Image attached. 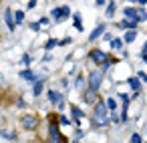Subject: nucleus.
<instances>
[{"label": "nucleus", "instance_id": "f257e3e1", "mask_svg": "<svg viewBox=\"0 0 147 143\" xmlns=\"http://www.w3.org/2000/svg\"><path fill=\"white\" fill-rule=\"evenodd\" d=\"M49 143H67L59 129V115H49Z\"/></svg>", "mask_w": 147, "mask_h": 143}, {"label": "nucleus", "instance_id": "f03ea898", "mask_svg": "<svg viewBox=\"0 0 147 143\" xmlns=\"http://www.w3.org/2000/svg\"><path fill=\"white\" fill-rule=\"evenodd\" d=\"M93 123H95V125H105V123H107V105H105L103 101H97V103H95Z\"/></svg>", "mask_w": 147, "mask_h": 143}, {"label": "nucleus", "instance_id": "7ed1b4c3", "mask_svg": "<svg viewBox=\"0 0 147 143\" xmlns=\"http://www.w3.org/2000/svg\"><path fill=\"white\" fill-rule=\"evenodd\" d=\"M38 125H40V119L36 115H22L20 117V127L26 131H34V129H38Z\"/></svg>", "mask_w": 147, "mask_h": 143}, {"label": "nucleus", "instance_id": "20e7f679", "mask_svg": "<svg viewBox=\"0 0 147 143\" xmlns=\"http://www.w3.org/2000/svg\"><path fill=\"white\" fill-rule=\"evenodd\" d=\"M103 71L101 69H97V71H93L91 75H89V89H95V91H99L101 89V83H103Z\"/></svg>", "mask_w": 147, "mask_h": 143}, {"label": "nucleus", "instance_id": "39448f33", "mask_svg": "<svg viewBox=\"0 0 147 143\" xmlns=\"http://www.w3.org/2000/svg\"><path fill=\"white\" fill-rule=\"evenodd\" d=\"M67 16H71V8H69V6H57V8H53V18H55L57 22L65 20Z\"/></svg>", "mask_w": 147, "mask_h": 143}, {"label": "nucleus", "instance_id": "423d86ee", "mask_svg": "<svg viewBox=\"0 0 147 143\" xmlns=\"http://www.w3.org/2000/svg\"><path fill=\"white\" fill-rule=\"evenodd\" d=\"M83 101L87 103V105H95L99 99H97V91L95 89H87V91H83Z\"/></svg>", "mask_w": 147, "mask_h": 143}, {"label": "nucleus", "instance_id": "0eeeda50", "mask_svg": "<svg viewBox=\"0 0 147 143\" xmlns=\"http://www.w3.org/2000/svg\"><path fill=\"white\" fill-rule=\"evenodd\" d=\"M89 59H91L93 63H97V65H101L103 61H107V53H103V51H99V49H95V51H91V55H89Z\"/></svg>", "mask_w": 147, "mask_h": 143}, {"label": "nucleus", "instance_id": "6e6552de", "mask_svg": "<svg viewBox=\"0 0 147 143\" xmlns=\"http://www.w3.org/2000/svg\"><path fill=\"white\" fill-rule=\"evenodd\" d=\"M4 20H6V26H8V30H14V16H12V10L10 8H6L4 10Z\"/></svg>", "mask_w": 147, "mask_h": 143}, {"label": "nucleus", "instance_id": "1a4fd4ad", "mask_svg": "<svg viewBox=\"0 0 147 143\" xmlns=\"http://www.w3.org/2000/svg\"><path fill=\"white\" fill-rule=\"evenodd\" d=\"M105 28H107V26H105V24L101 22V24H99V26H97V28H95V30H93V32L89 34V40H99V36H103Z\"/></svg>", "mask_w": 147, "mask_h": 143}, {"label": "nucleus", "instance_id": "9d476101", "mask_svg": "<svg viewBox=\"0 0 147 143\" xmlns=\"http://www.w3.org/2000/svg\"><path fill=\"white\" fill-rule=\"evenodd\" d=\"M20 79H24V81H30V83H34L38 77H36V73L34 71H30V69H24V71H20Z\"/></svg>", "mask_w": 147, "mask_h": 143}, {"label": "nucleus", "instance_id": "9b49d317", "mask_svg": "<svg viewBox=\"0 0 147 143\" xmlns=\"http://www.w3.org/2000/svg\"><path fill=\"white\" fill-rule=\"evenodd\" d=\"M42 87H45V79L38 77V79L32 83V93H34V97H38V95L42 93Z\"/></svg>", "mask_w": 147, "mask_h": 143}, {"label": "nucleus", "instance_id": "f8f14e48", "mask_svg": "<svg viewBox=\"0 0 147 143\" xmlns=\"http://www.w3.org/2000/svg\"><path fill=\"white\" fill-rule=\"evenodd\" d=\"M137 20H133V18H125V20H121V22H117V26L119 28H137Z\"/></svg>", "mask_w": 147, "mask_h": 143}, {"label": "nucleus", "instance_id": "ddd939ff", "mask_svg": "<svg viewBox=\"0 0 147 143\" xmlns=\"http://www.w3.org/2000/svg\"><path fill=\"white\" fill-rule=\"evenodd\" d=\"M49 101L53 103V105H57V103H61V101H65V97L59 93V91H49Z\"/></svg>", "mask_w": 147, "mask_h": 143}, {"label": "nucleus", "instance_id": "4468645a", "mask_svg": "<svg viewBox=\"0 0 147 143\" xmlns=\"http://www.w3.org/2000/svg\"><path fill=\"white\" fill-rule=\"evenodd\" d=\"M135 38H137V30H135V28H127V32H125V36H123V40L129 45V42H133Z\"/></svg>", "mask_w": 147, "mask_h": 143}, {"label": "nucleus", "instance_id": "2eb2a0df", "mask_svg": "<svg viewBox=\"0 0 147 143\" xmlns=\"http://www.w3.org/2000/svg\"><path fill=\"white\" fill-rule=\"evenodd\" d=\"M71 115H73V119H75V121H79V119H83V117H85V113H83L79 107H75V105H71Z\"/></svg>", "mask_w": 147, "mask_h": 143}, {"label": "nucleus", "instance_id": "dca6fc26", "mask_svg": "<svg viewBox=\"0 0 147 143\" xmlns=\"http://www.w3.org/2000/svg\"><path fill=\"white\" fill-rule=\"evenodd\" d=\"M129 87H131L133 91H139V89H141V81H139V77H131V79H129Z\"/></svg>", "mask_w": 147, "mask_h": 143}, {"label": "nucleus", "instance_id": "f3484780", "mask_svg": "<svg viewBox=\"0 0 147 143\" xmlns=\"http://www.w3.org/2000/svg\"><path fill=\"white\" fill-rule=\"evenodd\" d=\"M12 16H14V24H22L24 22V12L22 10H16Z\"/></svg>", "mask_w": 147, "mask_h": 143}, {"label": "nucleus", "instance_id": "a211bd4d", "mask_svg": "<svg viewBox=\"0 0 147 143\" xmlns=\"http://www.w3.org/2000/svg\"><path fill=\"white\" fill-rule=\"evenodd\" d=\"M123 12H125V16H127V18H133V20H137V8H125Z\"/></svg>", "mask_w": 147, "mask_h": 143}, {"label": "nucleus", "instance_id": "6ab92c4d", "mask_svg": "<svg viewBox=\"0 0 147 143\" xmlns=\"http://www.w3.org/2000/svg\"><path fill=\"white\" fill-rule=\"evenodd\" d=\"M73 18H75V28H77V30H83V22H81V14H79V12H75V14H73Z\"/></svg>", "mask_w": 147, "mask_h": 143}, {"label": "nucleus", "instance_id": "aec40b11", "mask_svg": "<svg viewBox=\"0 0 147 143\" xmlns=\"http://www.w3.org/2000/svg\"><path fill=\"white\" fill-rule=\"evenodd\" d=\"M75 87H77L79 91H85V79H83V75H79V77H77V81H75Z\"/></svg>", "mask_w": 147, "mask_h": 143}, {"label": "nucleus", "instance_id": "412c9836", "mask_svg": "<svg viewBox=\"0 0 147 143\" xmlns=\"http://www.w3.org/2000/svg\"><path fill=\"white\" fill-rule=\"evenodd\" d=\"M0 137H4V139H10V141H12V139H16V133H12V131H4V129H2V131H0Z\"/></svg>", "mask_w": 147, "mask_h": 143}, {"label": "nucleus", "instance_id": "4be33fe9", "mask_svg": "<svg viewBox=\"0 0 147 143\" xmlns=\"http://www.w3.org/2000/svg\"><path fill=\"white\" fill-rule=\"evenodd\" d=\"M141 20H147V10H143V8L137 10V22H141Z\"/></svg>", "mask_w": 147, "mask_h": 143}, {"label": "nucleus", "instance_id": "5701e85b", "mask_svg": "<svg viewBox=\"0 0 147 143\" xmlns=\"http://www.w3.org/2000/svg\"><path fill=\"white\" fill-rule=\"evenodd\" d=\"M59 45V40H55V38H51V40H47V45H45V51H51V49H55Z\"/></svg>", "mask_w": 147, "mask_h": 143}, {"label": "nucleus", "instance_id": "b1692460", "mask_svg": "<svg viewBox=\"0 0 147 143\" xmlns=\"http://www.w3.org/2000/svg\"><path fill=\"white\" fill-rule=\"evenodd\" d=\"M111 47H113V49H117V51H119V49H121V47H123V40H119V38H111Z\"/></svg>", "mask_w": 147, "mask_h": 143}, {"label": "nucleus", "instance_id": "393cba45", "mask_svg": "<svg viewBox=\"0 0 147 143\" xmlns=\"http://www.w3.org/2000/svg\"><path fill=\"white\" fill-rule=\"evenodd\" d=\"M105 105H107V109H109V111H115L117 101H115V99H107V103H105Z\"/></svg>", "mask_w": 147, "mask_h": 143}, {"label": "nucleus", "instance_id": "a878e982", "mask_svg": "<svg viewBox=\"0 0 147 143\" xmlns=\"http://www.w3.org/2000/svg\"><path fill=\"white\" fill-rule=\"evenodd\" d=\"M115 6H117V2H111V4H109V8H107V16H109V18L115 14Z\"/></svg>", "mask_w": 147, "mask_h": 143}, {"label": "nucleus", "instance_id": "bb28decb", "mask_svg": "<svg viewBox=\"0 0 147 143\" xmlns=\"http://www.w3.org/2000/svg\"><path fill=\"white\" fill-rule=\"evenodd\" d=\"M59 123L61 125H71V119H67L65 115H59Z\"/></svg>", "mask_w": 147, "mask_h": 143}, {"label": "nucleus", "instance_id": "cd10ccee", "mask_svg": "<svg viewBox=\"0 0 147 143\" xmlns=\"http://www.w3.org/2000/svg\"><path fill=\"white\" fill-rule=\"evenodd\" d=\"M131 143H141V137H139L137 133H133V135H131Z\"/></svg>", "mask_w": 147, "mask_h": 143}, {"label": "nucleus", "instance_id": "c85d7f7f", "mask_svg": "<svg viewBox=\"0 0 147 143\" xmlns=\"http://www.w3.org/2000/svg\"><path fill=\"white\" fill-rule=\"evenodd\" d=\"M59 45H61V47H65V45H71V36H67V38L59 40Z\"/></svg>", "mask_w": 147, "mask_h": 143}, {"label": "nucleus", "instance_id": "c756f323", "mask_svg": "<svg viewBox=\"0 0 147 143\" xmlns=\"http://www.w3.org/2000/svg\"><path fill=\"white\" fill-rule=\"evenodd\" d=\"M30 61H32L30 55H24V57H22V63H24V65H30Z\"/></svg>", "mask_w": 147, "mask_h": 143}, {"label": "nucleus", "instance_id": "7c9ffc66", "mask_svg": "<svg viewBox=\"0 0 147 143\" xmlns=\"http://www.w3.org/2000/svg\"><path fill=\"white\" fill-rule=\"evenodd\" d=\"M111 121H113V123H119V115H117V111L111 113Z\"/></svg>", "mask_w": 147, "mask_h": 143}, {"label": "nucleus", "instance_id": "2f4dec72", "mask_svg": "<svg viewBox=\"0 0 147 143\" xmlns=\"http://www.w3.org/2000/svg\"><path fill=\"white\" fill-rule=\"evenodd\" d=\"M28 10H32V8H36V0H30V2H28V6H26Z\"/></svg>", "mask_w": 147, "mask_h": 143}, {"label": "nucleus", "instance_id": "473e14b6", "mask_svg": "<svg viewBox=\"0 0 147 143\" xmlns=\"http://www.w3.org/2000/svg\"><path fill=\"white\" fill-rule=\"evenodd\" d=\"M30 28H32V30H40V24H38V22H32Z\"/></svg>", "mask_w": 147, "mask_h": 143}, {"label": "nucleus", "instance_id": "72a5a7b5", "mask_svg": "<svg viewBox=\"0 0 147 143\" xmlns=\"http://www.w3.org/2000/svg\"><path fill=\"white\" fill-rule=\"evenodd\" d=\"M38 24H49V18H47V16H42V18L38 20Z\"/></svg>", "mask_w": 147, "mask_h": 143}, {"label": "nucleus", "instance_id": "f704fd0d", "mask_svg": "<svg viewBox=\"0 0 147 143\" xmlns=\"http://www.w3.org/2000/svg\"><path fill=\"white\" fill-rule=\"evenodd\" d=\"M16 105H18V107H20V109H24V107H26V103H24V101H22V99H18V103H16Z\"/></svg>", "mask_w": 147, "mask_h": 143}, {"label": "nucleus", "instance_id": "c9c22d12", "mask_svg": "<svg viewBox=\"0 0 147 143\" xmlns=\"http://www.w3.org/2000/svg\"><path fill=\"white\" fill-rule=\"evenodd\" d=\"M139 79H141V81H145V83H147V75H145V73H139Z\"/></svg>", "mask_w": 147, "mask_h": 143}, {"label": "nucleus", "instance_id": "e433bc0d", "mask_svg": "<svg viewBox=\"0 0 147 143\" xmlns=\"http://www.w3.org/2000/svg\"><path fill=\"white\" fill-rule=\"evenodd\" d=\"M97 6H105V0H97Z\"/></svg>", "mask_w": 147, "mask_h": 143}, {"label": "nucleus", "instance_id": "4c0bfd02", "mask_svg": "<svg viewBox=\"0 0 147 143\" xmlns=\"http://www.w3.org/2000/svg\"><path fill=\"white\" fill-rule=\"evenodd\" d=\"M143 55H147V42L143 45Z\"/></svg>", "mask_w": 147, "mask_h": 143}, {"label": "nucleus", "instance_id": "58836bf2", "mask_svg": "<svg viewBox=\"0 0 147 143\" xmlns=\"http://www.w3.org/2000/svg\"><path fill=\"white\" fill-rule=\"evenodd\" d=\"M139 4H147V0H139Z\"/></svg>", "mask_w": 147, "mask_h": 143}]
</instances>
